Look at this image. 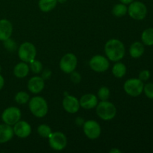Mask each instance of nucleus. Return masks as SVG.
<instances>
[{
    "label": "nucleus",
    "instance_id": "35",
    "mask_svg": "<svg viewBox=\"0 0 153 153\" xmlns=\"http://www.w3.org/2000/svg\"><path fill=\"white\" fill-rule=\"evenodd\" d=\"M121 151L120 149H116V148H114V149H111L110 153H120Z\"/></svg>",
    "mask_w": 153,
    "mask_h": 153
},
{
    "label": "nucleus",
    "instance_id": "29",
    "mask_svg": "<svg viewBox=\"0 0 153 153\" xmlns=\"http://www.w3.org/2000/svg\"><path fill=\"white\" fill-rule=\"evenodd\" d=\"M4 46L10 52H13L16 49V43L10 38L4 40Z\"/></svg>",
    "mask_w": 153,
    "mask_h": 153
},
{
    "label": "nucleus",
    "instance_id": "22",
    "mask_svg": "<svg viewBox=\"0 0 153 153\" xmlns=\"http://www.w3.org/2000/svg\"><path fill=\"white\" fill-rule=\"evenodd\" d=\"M112 73L117 78H123L126 73V67L121 62H117L112 68Z\"/></svg>",
    "mask_w": 153,
    "mask_h": 153
},
{
    "label": "nucleus",
    "instance_id": "19",
    "mask_svg": "<svg viewBox=\"0 0 153 153\" xmlns=\"http://www.w3.org/2000/svg\"><path fill=\"white\" fill-rule=\"evenodd\" d=\"M144 46L140 42H134L131 44L129 49L130 55L133 58H138L144 53Z\"/></svg>",
    "mask_w": 153,
    "mask_h": 153
},
{
    "label": "nucleus",
    "instance_id": "9",
    "mask_svg": "<svg viewBox=\"0 0 153 153\" xmlns=\"http://www.w3.org/2000/svg\"><path fill=\"white\" fill-rule=\"evenodd\" d=\"M49 145L51 148L56 151H61L67 146V140L66 136L62 132L56 131L49 136Z\"/></svg>",
    "mask_w": 153,
    "mask_h": 153
},
{
    "label": "nucleus",
    "instance_id": "21",
    "mask_svg": "<svg viewBox=\"0 0 153 153\" xmlns=\"http://www.w3.org/2000/svg\"><path fill=\"white\" fill-rule=\"evenodd\" d=\"M141 40L146 46H153V28H146L142 32Z\"/></svg>",
    "mask_w": 153,
    "mask_h": 153
},
{
    "label": "nucleus",
    "instance_id": "33",
    "mask_svg": "<svg viewBox=\"0 0 153 153\" xmlns=\"http://www.w3.org/2000/svg\"><path fill=\"white\" fill-rule=\"evenodd\" d=\"M4 79L3 78V76L0 74V90L2 89V88L4 87Z\"/></svg>",
    "mask_w": 153,
    "mask_h": 153
},
{
    "label": "nucleus",
    "instance_id": "36",
    "mask_svg": "<svg viewBox=\"0 0 153 153\" xmlns=\"http://www.w3.org/2000/svg\"><path fill=\"white\" fill-rule=\"evenodd\" d=\"M57 1H58L59 3H61V4H62V3L66 2V1H67V0H57Z\"/></svg>",
    "mask_w": 153,
    "mask_h": 153
},
{
    "label": "nucleus",
    "instance_id": "10",
    "mask_svg": "<svg viewBox=\"0 0 153 153\" xmlns=\"http://www.w3.org/2000/svg\"><path fill=\"white\" fill-rule=\"evenodd\" d=\"M83 130L85 135L92 140L98 138L101 134V127L100 124L94 120H88L84 123Z\"/></svg>",
    "mask_w": 153,
    "mask_h": 153
},
{
    "label": "nucleus",
    "instance_id": "27",
    "mask_svg": "<svg viewBox=\"0 0 153 153\" xmlns=\"http://www.w3.org/2000/svg\"><path fill=\"white\" fill-rule=\"evenodd\" d=\"M29 68L31 69L33 73L37 74V73H40L41 72L42 69H43V65H42L40 61H37V60H33L32 61L30 62Z\"/></svg>",
    "mask_w": 153,
    "mask_h": 153
},
{
    "label": "nucleus",
    "instance_id": "12",
    "mask_svg": "<svg viewBox=\"0 0 153 153\" xmlns=\"http://www.w3.org/2000/svg\"><path fill=\"white\" fill-rule=\"evenodd\" d=\"M63 107L64 110L70 114H75L79 110V101L73 96L67 95L63 100Z\"/></svg>",
    "mask_w": 153,
    "mask_h": 153
},
{
    "label": "nucleus",
    "instance_id": "6",
    "mask_svg": "<svg viewBox=\"0 0 153 153\" xmlns=\"http://www.w3.org/2000/svg\"><path fill=\"white\" fill-rule=\"evenodd\" d=\"M128 13L132 19L136 20H142L147 14V8L141 1H132L130 3L128 8Z\"/></svg>",
    "mask_w": 153,
    "mask_h": 153
},
{
    "label": "nucleus",
    "instance_id": "37",
    "mask_svg": "<svg viewBox=\"0 0 153 153\" xmlns=\"http://www.w3.org/2000/svg\"><path fill=\"white\" fill-rule=\"evenodd\" d=\"M1 66H0V72H1Z\"/></svg>",
    "mask_w": 153,
    "mask_h": 153
},
{
    "label": "nucleus",
    "instance_id": "8",
    "mask_svg": "<svg viewBox=\"0 0 153 153\" xmlns=\"http://www.w3.org/2000/svg\"><path fill=\"white\" fill-rule=\"evenodd\" d=\"M77 58L72 53H67L62 57L60 61V68L65 73H71L77 66Z\"/></svg>",
    "mask_w": 153,
    "mask_h": 153
},
{
    "label": "nucleus",
    "instance_id": "31",
    "mask_svg": "<svg viewBox=\"0 0 153 153\" xmlns=\"http://www.w3.org/2000/svg\"><path fill=\"white\" fill-rule=\"evenodd\" d=\"M70 79H71L72 82L75 84H78L81 82V79H82V77H81V75L79 74L77 72H75V70L71 73V76H70Z\"/></svg>",
    "mask_w": 153,
    "mask_h": 153
},
{
    "label": "nucleus",
    "instance_id": "28",
    "mask_svg": "<svg viewBox=\"0 0 153 153\" xmlns=\"http://www.w3.org/2000/svg\"><path fill=\"white\" fill-rule=\"evenodd\" d=\"M143 91L146 97L150 100H153V84L148 83L143 86Z\"/></svg>",
    "mask_w": 153,
    "mask_h": 153
},
{
    "label": "nucleus",
    "instance_id": "1",
    "mask_svg": "<svg viewBox=\"0 0 153 153\" xmlns=\"http://www.w3.org/2000/svg\"><path fill=\"white\" fill-rule=\"evenodd\" d=\"M105 52L110 61H119L126 53L124 44L117 39H111L105 45Z\"/></svg>",
    "mask_w": 153,
    "mask_h": 153
},
{
    "label": "nucleus",
    "instance_id": "2",
    "mask_svg": "<svg viewBox=\"0 0 153 153\" xmlns=\"http://www.w3.org/2000/svg\"><path fill=\"white\" fill-rule=\"evenodd\" d=\"M29 109L33 115L39 118L43 117L48 112V105L41 97H34L29 101Z\"/></svg>",
    "mask_w": 153,
    "mask_h": 153
},
{
    "label": "nucleus",
    "instance_id": "34",
    "mask_svg": "<svg viewBox=\"0 0 153 153\" xmlns=\"http://www.w3.org/2000/svg\"><path fill=\"white\" fill-rule=\"evenodd\" d=\"M121 1V3L124 4H130V3L132 2L134 0H120Z\"/></svg>",
    "mask_w": 153,
    "mask_h": 153
},
{
    "label": "nucleus",
    "instance_id": "17",
    "mask_svg": "<svg viewBox=\"0 0 153 153\" xmlns=\"http://www.w3.org/2000/svg\"><path fill=\"white\" fill-rule=\"evenodd\" d=\"M14 132L11 126L7 124H0V143H4L10 140Z\"/></svg>",
    "mask_w": 153,
    "mask_h": 153
},
{
    "label": "nucleus",
    "instance_id": "3",
    "mask_svg": "<svg viewBox=\"0 0 153 153\" xmlns=\"http://www.w3.org/2000/svg\"><path fill=\"white\" fill-rule=\"evenodd\" d=\"M97 113L103 120H111L116 116L117 109L113 103L106 100L97 104Z\"/></svg>",
    "mask_w": 153,
    "mask_h": 153
},
{
    "label": "nucleus",
    "instance_id": "16",
    "mask_svg": "<svg viewBox=\"0 0 153 153\" xmlns=\"http://www.w3.org/2000/svg\"><path fill=\"white\" fill-rule=\"evenodd\" d=\"M79 104H80V106H82L85 109H92L97 107L98 104V100H97V97L94 94H85L80 99Z\"/></svg>",
    "mask_w": 153,
    "mask_h": 153
},
{
    "label": "nucleus",
    "instance_id": "7",
    "mask_svg": "<svg viewBox=\"0 0 153 153\" xmlns=\"http://www.w3.org/2000/svg\"><path fill=\"white\" fill-rule=\"evenodd\" d=\"M21 118V111L16 107H9L6 108L1 114V120L4 123L13 126Z\"/></svg>",
    "mask_w": 153,
    "mask_h": 153
},
{
    "label": "nucleus",
    "instance_id": "23",
    "mask_svg": "<svg viewBox=\"0 0 153 153\" xmlns=\"http://www.w3.org/2000/svg\"><path fill=\"white\" fill-rule=\"evenodd\" d=\"M128 12V8L124 4H117L114 5L112 10V13L117 17H122L124 15L126 14Z\"/></svg>",
    "mask_w": 153,
    "mask_h": 153
},
{
    "label": "nucleus",
    "instance_id": "18",
    "mask_svg": "<svg viewBox=\"0 0 153 153\" xmlns=\"http://www.w3.org/2000/svg\"><path fill=\"white\" fill-rule=\"evenodd\" d=\"M29 67L25 62H20L16 64L13 69V74L16 77L22 79L28 76L29 73Z\"/></svg>",
    "mask_w": 153,
    "mask_h": 153
},
{
    "label": "nucleus",
    "instance_id": "20",
    "mask_svg": "<svg viewBox=\"0 0 153 153\" xmlns=\"http://www.w3.org/2000/svg\"><path fill=\"white\" fill-rule=\"evenodd\" d=\"M57 0H39V8L43 12H49L57 5Z\"/></svg>",
    "mask_w": 153,
    "mask_h": 153
},
{
    "label": "nucleus",
    "instance_id": "4",
    "mask_svg": "<svg viewBox=\"0 0 153 153\" xmlns=\"http://www.w3.org/2000/svg\"><path fill=\"white\" fill-rule=\"evenodd\" d=\"M37 54L36 48L34 44L29 42H25L20 45L18 49V55L21 61L25 63H30L34 60Z\"/></svg>",
    "mask_w": 153,
    "mask_h": 153
},
{
    "label": "nucleus",
    "instance_id": "25",
    "mask_svg": "<svg viewBox=\"0 0 153 153\" xmlns=\"http://www.w3.org/2000/svg\"><path fill=\"white\" fill-rule=\"evenodd\" d=\"M37 132H38L39 135H40L41 137H49V136L52 134V129L49 126L43 124V125H40L38 126Z\"/></svg>",
    "mask_w": 153,
    "mask_h": 153
},
{
    "label": "nucleus",
    "instance_id": "26",
    "mask_svg": "<svg viewBox=\"0 0 153 153\" xmlns=\"http://www.w3.org/2000/svg\"><path fill=\"white\" fill-rule=\"evenodd\" d=\"M110 97V90L107 87H102L98 91V97L102 101H106Z\"/></svg>",
    "mask_w": 153,
    "mask_h": 153
},
{
    "label": "nucleus",
    "instance_id": "14",
    "mask_svg": "<svg viewBox=\"0 0 153 153\" xmlns=\"http://www.w3.org/2000/svg\"><path fill=\"white\" fill-rule=\"evenodd\" d=\"M45 86L44 79L42 77L34 76L32 77L28 83V89L32 94H39L43 91Z\"/></svg>",
    "mask_w": 153,
    "mask_h": 153
},
{
    "label": "nucleus",
    "instance_id": "30",
    "mask_svg": "<svg viewBox=\"0 0 153 153\" xmlns=\"http://www.w3.org/2000/svg\"><path fill=\"white\" fill-rule=\"evenodd\" d=\"M150 78V72L147 70H142L140 73H139V78L138 79L140 80H141L142 82H146L148 79Z\"/></svg>",
    "mask_w": 153,
    "mask_h": 153
},
{
    "label": "nucleus",
    "instance_id": "11",
    "mask_svg": "<svg viewBox=\"0 0 153 153\" xmlns=\"http://www.w3.org/2000/svg\"><path fill=\"white\" fill-rule=\"evenodd\" d=\"M90 67L94 71L98 73L105 72L109 68V61L102 55H95L90 61Z\"/></svg>",
    "mask_w": 153,
    "mask_h": 153
},
{
    "label": "nucleus",
    "instance_id": "13",
    "mask_svg": "<svg viewBox=\"0 0 153 153\" xmlns=\"http://www.w3.org/2000/svg\"><path fill=\"white\" fill-rule=\"evenodd\" d=\"M13 126V132L17 137L20 138H25L28 137L31 132V126L25 121L19 120Z\"/></svg>",
    "mask_w": 153,
    "mask_h": 153
},
{
    "label": "nucleus",
    "instance_id": "15",
    "mask_svg": "<svg viewBox=\"0 0 153 153\" xmlns=\"http://www.w3.org/2000/svg\"><path fill=\"white\" fill-rule=\"evenodd\" d=\"M13 31L11 22L5 19H0V40L4 41L10 38Z\"/></svg>",
    "mask_w": 153,
    "mask_h": 153
},
{
    "label": "nucleus",
    "instance_id": "24",
    "mask_svg": "<svg viewBox=\"0 0 153 153\" xmlns=\"http://www.w3.org/2000/svg\"><path fill=\"white\" fill-rule=\"evenodd\" d=\"M28 100H29V95L24 91L18 92L15 96V101L19 105L25 104L28 102Z\"/></svg>",
    "mask_w": 153,
    "mask_h": 153
},
{
    "label": "nucleus",
    "instance_id": "32",
    "mask_svg": "<svg viewBox=\"0 0 153 153\" xmlns=\"http://www.w3.org/2000/svg\"><path fill=\"white\" fill-rule=\"evenodd\" d=\"M51 75H52V72L50 70H45L42 73V78L43 79H49L51 77Z\"/></svg>",
    "mask_w": 153,
    "mask_h": 153
},
{
    "label": "nucleus",
    "instance_id": "5",
    "mask_svg": "<svg viewBox=\"0 0 153 153\" xmlns=\"http://www.w3.org/2000/svg\"><path fill=\"white\" fill-rule=\"evenodd\" d=\"M143 82L139 79H130L124 84V91L128 95L136 97L142 94L143 91Z\"/></svg>",
    "mask_w": 153,
    "mask_h": 153
}]
</instances>
